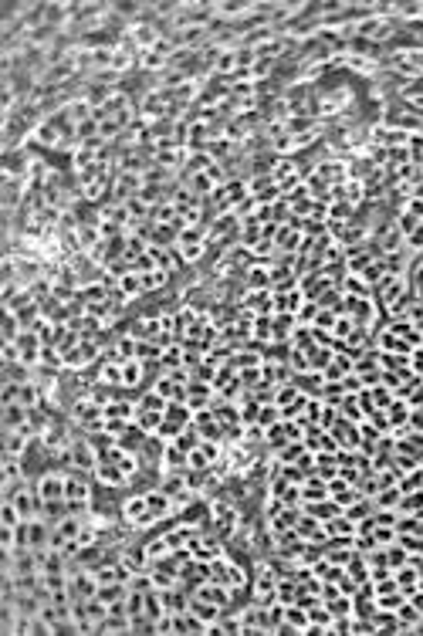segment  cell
Instances as JSON below:
<instances>
[{
    "label": "cell",
    "mask_w": 423,
    "mask_h": 636,
    "mask_svg": "<svg viewBox=\"0 0 423 636\" xmlns=\"http://www.w3.org/2000/svg\"><path fill=\"white\" fill-rule=\"evenodd\" d=\"M399 498H403V491L393 484V487H383L372 501H376V508H399Z\"/></svg>",
    "instance_id": "obj_5"
},
{
    "label": "cell",
    "mask_w": 423,
    "mask_h": 636,
    "mask_svg": "<svg viewBox=\"0 0 423 636\" xmlns=\"http://www.w3.org/2000/svg\"><path fill=\"white\" fill-rule=\"evenodd\" d=\"M406 247H413V251H423V224H420L417 230H413L410 237H406Z\"/></svg>",
    "instance_id": "obj_13"
},
{
    "label": "cell",
    "mask_w": 423,
    "mask_h": 636,
    "mask_svg": "<svg viewBox=\"0 0 423 636\" xmlns=\"http://www.w3.org/2000/svg\"><path fill=\"white\" fill-rule=\"evenodd\" d=\"M420 224H423V220L417 217V213H410V210H403V213L397 217V227H399V234H403V237H410V234L420 227Z\"/></svg>",
    "instance_id": "obj_11"
},
{
    "label": "cell",
    "mask_w": 423,
    "mask_h": 636,
    "mask_svg": "<svg viewBox=\"0 0 423 636\" xmlns=\"http://www.w3.org/2000/svg\"><path fill=\"white\" fill-rule=\"evenodd\" d=\"M166 407H169V400H166V396H159L156 389H153V393H146V396H142V403H139V409H149V413H166Z\"/></svg>",
    "instance_id": "obj_9"
},
{
    "label": "cell",
    "mask_w": 423,
    "mask_h": 636,
    "mask_svg": "<svg viewBox=\"0 0 423 636\" xmlns=\"http://www.w3.org/2000/svg\"><path fill=\"white\" fill-rule=\"evenodd\" d=\"M176 247H180V254H183L186 264L200 261V254H204V237H200V230H180Z\"/></svg>",
    "instance_id": "obj_3"
},
{
    "label": "cell",
    "mask_w": 423,
    "mask_h": 636,
    "mask_svg": "<svg viewBox=\"0 0 423 636\" xmlns=\"http://www.w3.org/2000/svg\"><path fill=\"white\" fill-rule=\"evenodd\" d=\"M142 373H146V362L142 359H129V362H122V386L126 389H133L142 382Z\"/></svg>",
    "instance_id": "obj_4"
},
{
    "label": "cell",
    "mask_w": 423,
    "mask_h": 636,
    "mask_svg": "<svg viewBox=\"0 0 423 636\" xmlns=\"http://www.w3.org/2000/svg\"><path fill=\"white\" fill-rule=\"evenodd\" d=\"M410 430H420L423 433V407L410 409Z\"/></svg>",
    "instance_id": "obj_14"
},
{
    "label": "cell",
    "mask_w": 423,
    "mask_h": 636,
    "mask_svg": "<svg viewBox=\"0 0 423 636\" xmlns=\"http://www.w3.org/2000/svg\"><path fill=\"white\" fill-rule=\"evenodd\" d=\"M176 230L173 227H156V244H173V240H180V237H173Z\"/></svg>",
    "instance_id": "obj_12"
},
{
    "label": "cell",
    "mask_w": 423,
    "mask_h": 636,
    "mask_svg": "<svg viewBox=\"0 0 423 636\" xmlns=\"http://www.w3.org/2000/svg\"><path fill=\"white\" fill-rule=\"evenodd\" d=\"M122 521H126L129 528H149V525H156L153 511L146 505V494H135V498H129V501L122 505Z\"/></svg>",
    "instance_id": "obj_1"
},
{
    "label": "cell",
    "mask_w": 423,
    "mask_h": 636,
    "mask_svg": "<svg viewBox=\"0 0 423 636\" xmlns=\"http://www.w3.org/2000/svg\"><path fill=\"white\" fill-rule=\"evenodd\" d=\"M24 518H21V511L14 508V501H3L0 505V525H7V528H17Z\"/></svg>",
    "instance_id": "obj_10"
},
{
    "label": "cell",
    "mask_w": 423,
    "mask_h": 636,
    "mask_svg": "<svg viewBox=\"0 0 423 636\" xmlns=\"http://www.w3.org/2000/svg\"><path fill=\"white\" fill-rule=\"evenodd\" d=\"M274 423H281V409L274 407V403H265V407H261V413H258V423H254V427L267 430V427H274Z\"/></svg>",
    "instance_id": "obj_7"
},
{
    "label": "cell",
    "mask_w": 423,
    "mask_h": 636,
    "mask_svg": "<svg viewBox=\"0 0 423 636\" xmlns=\"http://www.w3.org/2000/svg\"><path fill=\"white\" fill-rule=\"evenodd\" d=\"M420 464H423V457H420Z\"/></svg>",
    "instance_id": "obj_15"
},
{
    "label": "cell",
    "mask_w": 423,
    "mask_h": 636,
    "mask_svg": "<svg viewBox=\"0 0 423 636\" xmlns=\"http://www.w3.org/2000/svg\"><path fill=\"white\" fill-rule=\"evenodd\" d=\"M406 562H410V552H406V548H403L399 541H393V545H386V565H390L393 572H397L399 565H406Z\"/></svg>",
    "instance_id": "obj_6"
},
{
    "label": "cell",
    "mask_w": 423,
    "mask_h": 636,
    "mask_svg": "<svg viewBox=\"0 0 423 636\" xmlns=\"http://www.w3.org/2000/svg\"><path fill=\"white\" fill-rule=\"evenodd\" d=\"M65 481H68V474H54V471H44L34 487H38V494H41V505H48V501H65Z\"/></svg>",
    "instance_id": "obj_2"
},
{
    "label": "cell",
    "mask_w": 423,
    "mask_h": 636,
    "mask_svg": "<svg viewBox=\"0 0 423 636\" xmlns=\"http://www.w3.org/2000/svg\"><path fill=\"white\" fill-rule=\"evenodd\" d=\"M370 396H372V407H376V409H386L390 403H393V400H397V393H393V389H386L383 382H379V386H372Z\"/></svg>",
    "instance_id": "obj_8"
}]
</instances>
